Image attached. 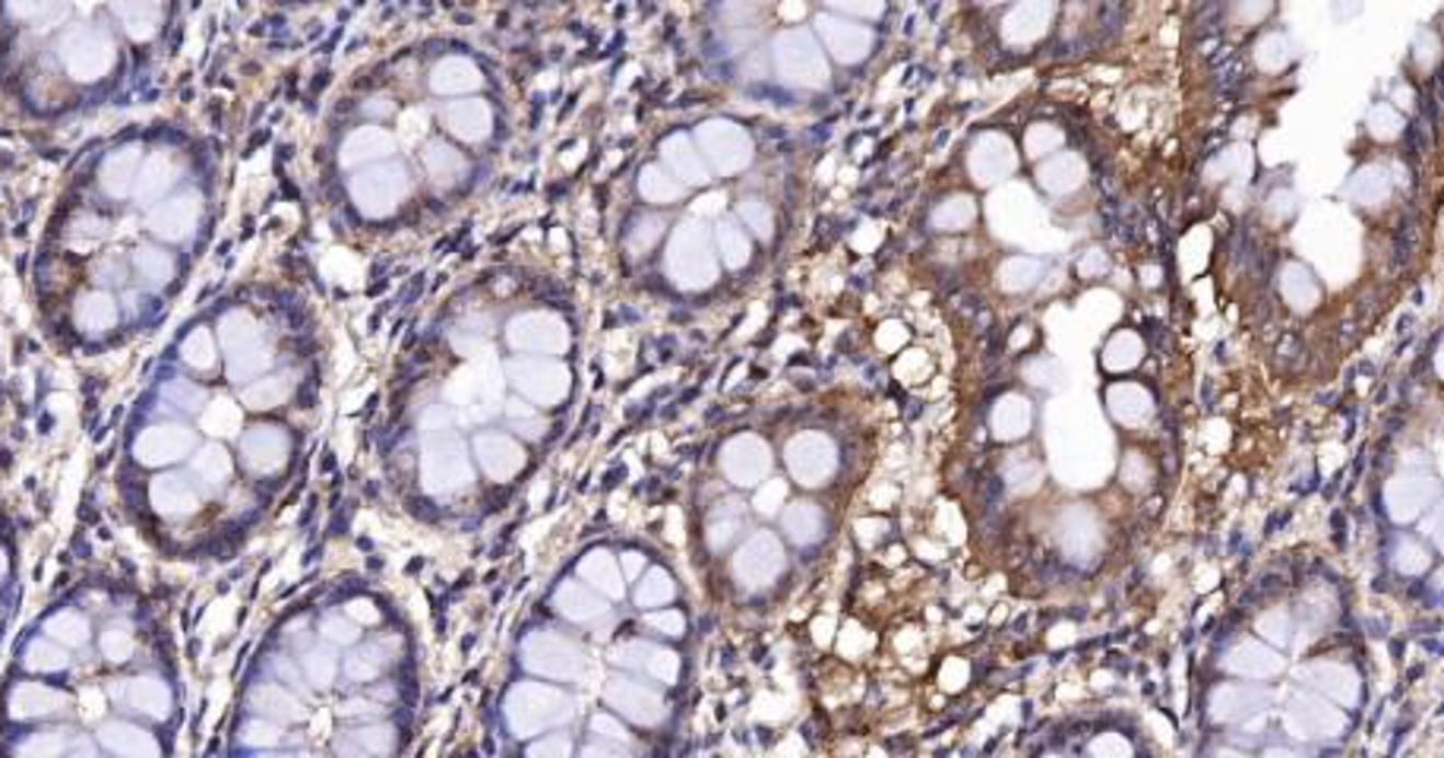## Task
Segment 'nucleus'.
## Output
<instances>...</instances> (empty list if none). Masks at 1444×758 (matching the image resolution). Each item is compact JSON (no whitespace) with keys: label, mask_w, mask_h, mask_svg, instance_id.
Segmentation results:
<instances>
[{"label":"nucleus","mask_w":1444,"mask_h":758,"mask_svg":"<svg viewBox=\"0 0 1444 758\" xmlns=\"http://www.w3.org/2000/svg\"><path fill=\"white\" fill-rule=\"evenodd\" d=\"M699 139L709 149L711 159H718V168H724V171H734V168H740L749 159L743 152H734V146H746L743 134L736 130L734 124H721V120L718 124H706V130L699 134Z\"/></svg>","instance_id":"obj_27"},{"label":"nucleus","mask_w":1444,"mask_h":758,"mask_svg":"<svg viewBox=\"0 0 1444 758\" xmlns=\"http://www.w3.org/2000/svg\"><path fill=\"white\" fill-rule=\"evenodd\" d=\"M42 632H45L48 639H55L57 645L73 651V648H82V645H89V639H92V623H89V617H85L82 607H57V610H48V613H45Z\"/></svg>","instance_id":"obj_22"},{"label":"nucleus","mask_w":1444,"mask_h":758,"mask_svg":"<svg viewBox=\"0 0 1444 758\" xmlns=\"http://www.w3.org/2000/svg\"><path fill=\"white\" fill-rule=\"evenodd\" d=\"M664 156H667V162L671 168L680 174L683 181H706V171H702V162H699V156L689 149V142L677 136V139H667L664 142Z\"/></svg>","instance_id":"obj_39"},{"label":"nucleus","mask_w":1444,"mask_h":758,"mask_svg":"<svg viewBox=\"0 0 1444 758\" xmlns=\"http://www.w3.org/2000/svg\"><path fill=\"white\" fill-rule=\"evenodd\" d=\"M474 449H478V459L484 464V471H488L491 478H496V481H509L518 468L525 464V452L518 449L509 436L503 434L478 436V439H474Z\"/></svg>","instance_id":"obj_21"},{"label":"nucleus","mask_w":1444,"mask_h":758,"mask_svg":"<svg viewBox=\"0 0 1444 758\" xmlns=\"http://www.w3.org/2000/svg\"><path fill=\"white\" fill-rule=\"evenodd\" d=\"M642 193L652 199V203H671V199H677L683 196V187L667 174V171H661V168H645V174H642Z\"/></svg>","instance_id":"obj_42"},{"label":"nucleus","mask_w":1444,"mask_h":758,"mask_svg":"<svg viewBox=\"0 0 1444 758\" xmlns=\"http://www.w3.org/2000/svg\"><path fill=\"white\" fill-rule=\"evenodd\" d=\"M95 645H99V654L108 657L111 664H127L137 651V632L130 629L127 620H111L108 625H102Z\"/></svg>","instance_id":"obj_31"},{"label":"nucleus","mask_w":1444,"mask_h":758,"mask_svg":"<svg viewBox=\"0 0 1444 758\" xmlns=\"http://www.w3.org/2000/svg\"><path fill=\"white\" fill-rule=\"evenodd\" d=\"M791 468L797 478H803V484H822V478H828L832 474V468H835V456H832V446L825 443V439H818V436H803V439H797L791 446Z\"/></svg>","instance_id":"obj_20"},{"label":"nucleus","mask_w":1444,"mask_h":758,"mask_svg":"<svg viewBox=\"0 0 1444 758\" xmlns=\"http://www.w3.org/2000/svg\"><path fill=\"white\" fill-rule=\"evenodd\" d=\"M187 474L199 484L203 493H213V490L225 487V484L231 481V474H234V461L228 456V449L218 446V443L196 446L193 456L187 459Z\"/></svg>","instance_id":"obj_18"},{"label":"nucleus","mask_w":1444,"mask_h":758,"mask_svg":"<svg viewBox=\"0 0 1444 758\" xmlns=\"http://www.w3.org/2000/svg\"><path fill=\"white\" fill-rule=\"evenodd\" d=\"M642 563H645V560H639V553H627V556H623V572H627V578H635V572L642 568Z\"/></svg>","instance_id":"obj_48"},{"label":"nucleus","mask_w":1444,"mask_h":758,"mask_svg":"<svg viewBox=\"0 0 1444 758\" xmlns=\"http://www.w3.org/2000/svg\"><path fill=\"white\" fill-rule=\"evenodd\" d=\"M241 459L253 474H278L291 459V436L275 424H256L241 434Z\"/></svg>","instance_id":"obj_13"},{"label":"nucleus","mask_w":1444,"mask_h":758,"mask_svg":"<svg viewBox=\"0 0 1444 758\" xmlns=\"http://www.w3.org/2000/svg\"><path fill=\"white\" fill-rule=\"evenodd\" d=\"M509 379L518 392L538 405H557L563 402L566 389H570V374L557 364V360H513L509 364Z\"/></svg>","instance_id":"obj_12"},{"label":"nucleus","mask_w":1444,"mask_h":758,"mask_svg":"<svg viewBox=\"0 0 1444 758\" xmlns=\"http://www.w3.org/2000/svg\"><path fill=\"white\" fill-rule=\"evenodd\" d=\"M557 607H560V613L563 617H570L573 623H588V620H595V617H604L607 613V607H604V600L598 595H592L585 585H578V582H566L560 592H557Z\"/></svg>","instance_id":"obj_29"},{"label":"nucleus","mask_w":1444,"mask_h":758,"mask_svg":"<svg viewBox=\"0 0 1444 758\" xmlns=\"http://www.w3.org/2000/svg\"><path fill=\"white\" fill-rule=\"evenodd\" d=\"M405 193H409V177L399 164H377L370 171L355 174L352 181V196L364 216H389Z\"/></svg>","instance_id":"obj_9"},{"label":"nucleus","mask_w":1444,"mask_h":758,"mask_svg":"<svg viewBox=\"0 0 1444 758\" xmlns=\"http://www.w3.org/2000/svg\"><path fill=\"white\" fill-rule=\"evenodd\" d=\"M382 664H386V651H382V645H364V648L352 651V654L345 657L342 674L352 679V682H370L374 677H380Z\"/></svg>","instance_id":"obj_36"},{"label":"nucleus","mask_w":1444,"mask_h":758,"mask_svg":"<svg viewBox=\"0 0 1444 758\" xmlns=\"http://www.w3.org/2000/svg\"><path fill=\"white\" fill-rule=\"evenodd\" d=\"M724 471L734 484H756L768 471V449L753 436H740L724 449Z\"/></svg>","instance_id":"obj_19"},{"label":"nucleus","mask_w":1444,"mask_h":758,"mask_svg":"<svg viewBox=\"0 0 1444 758\" xmlns=\"http://www.w3.org/2000/svg\"><path fill=\"white\" fill-rule=\"evenodd\" d=\"M784 525H788V531H791L793 541H800V543L813 541V538L818 535V513L813 509V506H810V503H800V506H797V509L788 515V521H784Z\"/></svg>","instance_id":"obj_43"},{"label":"nucleus","mask_w":1444,"mask_h":758,"mask_svg":"<svg viewBox=\"0 0 1444 758\" xmlns=\"http://www.w3.org/2000/svg\"><path fill=\"white\" fill-rule=\"evenodd\" d=\"M721 246H724V260L731 266H743L749 256V244L743 241V234L736 231V225H721Z\"/></svg>","instance_id":"obj_45"},{"label":"nucleus","mask_w":1444,"mask_h":758,"mask_svg":"<svg viewBox=\"0 0 1444 758\" xmlns=\"http://www.w3.org/2000/svg\"><path fill=\"white\" fill-rule=\"evenodd\" d=\"M592 731L600 733V736H610V739H627V731H623L614 717H607V714H598V717L592 721Z\"/></svg>","instance_id":"obj_47"},{"label":"nucleus","mask_w":1444,"mask_h":758,"mask_svg":"<svg viewBox=\"0 0 1444 758\" xmlns=\"http://www.w3.org/2000/svg\"><path fill=\"white\" fill-rule=\"evenodd\" d=\"M142 506L162 521H184L206 506V493L193 481L187 471L162 468L152 471L142 490Z\"/></svg>","instance_id":"obj_5"},{"label":"nucleus","mask_w":1444,"mask_h":758,"mask_svg":"<svg viewBox=\"0 0 1444 758\" xmlns=\"http://www.w3.org/2000/svg\"><path fill=\"white\" fill-rule=\"evenodd\" d=\"M339 670H342V664H339L335 651L329 648V645H313V648H307L300 654V674L310 679L317 689L332 686L335 677H339Z\"/></svg>","instance_id":"obj_34"},{"label":"nucleus","mask_w":1444,"mask_h":758,"mask_svg":"<svg viewBox=\"0 0 1444 758\" xmlns=\"http://www.w3.org/2000/svg\"><path fill=\"white\" fill-rule=\"evenodd\" d=\"M509 342L518 352H541V354H560L566 348V329L560 320L547 317V313H531V317H518L509 325Z\"/></svg>","instance_id":"obj_15"},{"label":"nucleus","mask_w":1444,"mask_h":758,"mask_svg":"<svg viewBox=\"0 0 1444 758\" xmlns=\"http://www.w3.org/2000/svg\"><path fill=\"white\" fill-rule=\"evenodd\" d=\"M16 667H20V674L57 679L73 667V651L57 645L55 639H48L45 632H38V635H32L23 645Z\"/></svg>","instance_id":"obj_16"},{"label":"nucleus","mask_w":1444,"mask_h":758,"mask_svg":"<svg viewBox=\"0 0 1444 758\" xmlns=\"http://www.w3.org/2000/svg\"><path fill=\"white\" fill-rule=\"evenodd\" d=\"M291 392H295V379L288 374H263V377L247 382L241 402L247 407H256V411H270V407L285 405L291 399Z\"/></svg>","instance_id":"obj_26"},{"label":"nucleus","mask_w":1444,"mask_h":758,"mask_svg":"<svg viewBox=\"0 0 1444 758\" xmlns=\"http://www.w3.org/2000/svg\"><path fill=\"white\" fill-rule=\"evenodd\" d=\"M108 692L111 702L117 704L124 714H130L137 721H149V724H164L177 711L174 682L156 670H137V674L114 679Z\"/></svg>","instance_id":"obj_4"},{"label":"nucleus","mask_w":1444,"mask_h":758,"mask_svg":"<svg viewBox=\"0 0 1444 758\" xmlns=\"http://www.w3.org/2000/svg\"><path fill=\"white\" fill-rule=\"evenodd\" d=\"M424 159H427V168H431V174H434L436 181H452L465 168L462 156L456 149L443 146V142H431Z\"/></svg>","instance_id":"obj_41"},{"label":"nucleus","mask_w":1444,"mask_h":758,"mask_svg":"<svg viewBox=\"0 0 1444 758\" xmlns=\"http://www.w3.org/2000/svg\"><path fill=\"white\" fill-rule=\"evenodd\" d=\"M168 16L171 0H0V57L26 108L60 114L124 80Z\"/></svg>","instance_id":"obj_1"},{"label":"nucleus","mask_w":1444,"mask_h":758,"mask_svg":"<svg viewBox=\"0 0 1444 758\" xmlns=\"http://www.w3.org/2000/svg\"><path fill=\"white\" fill-rule=\"evenodd\" d=\"M70 702H73V696L64 682L23 674L7 686V692L0 699V714L13 727H32V724H45V721H60Z\"/></svg>","instance_id":"obj_3"},{"label":"nucleus","mask_w":1444,"mask_h":758,"mask_svg":"<svg viewBox=\"0 0 1444 758\" xmlns=\"http://www.w3.org/2000/svg\"><path fill=\"white\" fill-rule=\"evenodd\" d=\"M525 664L547 679H578L585 657L573 642L553 632H538L525 642Z\"/></svg>","instance_id":"obj_11"},{"label":"nucleus","mask_w":1444,"mask_h":758,"mask_svg":"<svg viewBox=\"0 0 1444 758\" xmlns=\"http://www.w3.org/2000/svg\"><path fill=\"white\" fill-rule=\"evenodd\" d=\"M677 595V585L671 582V575L664 572V568H652L645 578H642V585H639V592H635V604L639 607H664L667 600H674Z\"/></svg>","instance_id":"obj_38"},{"label":"nucleus","mask_w":1444,"mask_h":758,"mask_svg":"<svg viewBox=\"0 0 1444 758\" xmlns=\"http://www.w3.org/2000/svg\"><path fill=\"white\" fill-rule=\"evenodd\" d=\"M389 149H392V136L382 134L380 127H360V130H355V134L345 139V146H342V164H348V168L367 164L374 162V159L389 156Z\"/></svg>","instance_id":"obj_28"},{"label":"nucleus","mask_w":1444,"mask_h":758,"mask_svg":"<svg viewBox=\"0 0 1444 758\" xmlns=\"http://www.w3.org/2000/svg\"><path fill=\"white\" fill-rule=\"evenodd\" d=\"M392 749V731L389 727H364L352 731L348 739L339 743V753H352V756H380Z\"/></svg>","instance_id":"obj_37"},{"label":"nucleus","mask_w":1444,"mask_h":758,"mask_svg":"<svg viewBox=\"0 0 1444 758\" xmlns=\"http://www.w3.org/2000/svg\"><path fill=\"white\" fill-rule=\"evenodd\" d=\"M607 702L614 704L620 714H627L629 721H635V724H657L661 717H664V702H661V696L654 692L652 686H645V682H639V679H623V677H614L607 682Z\"/></svg>","instance_id":"obj_14"},{"label":"nucleus","mask_w":1444,"mask_h":758,"mask_svg":"<svg viewBox=\"0 0 1444 758\" xmlns=\"http://www.w3.org/2000/svg\"><path fill=\"white\" fill-rule=\"evenodd\" d=\"M199 427L213 436H238L241 434V407L231 399H206V405L199 407Z\"/></svg>","instance_id":"obj_32"},{"label":"nucleus","mask_w":1444,"mask_h":758,"mask_svg":"<svg viewBox=\"0 0 1444 758\" xmlns=\"http://www.w3.org/2000/svg\"><path fill=\"white\" fill-rule=\"evenodd\" d=\"M446 120H449V130L456 136H462V139H481V136H488L491 130V111L484 102H459V105H449L446 108Z\"/></svg>","instance_id":"obj_30"},{"label":"nucleus","mask_w":1444,"mask_h":758,"mask_svg":"<svg viewBox=\"0 0 1444 758\" xmlns=\"http://www.w3.org/2000/svg\"><path fill=\"white\" fill-rule=\"evenodd\" d=\"M92 736H95L99 749L108 753V756L156 758L168 753V746L159 739V733L152 731V727H146L137 717H130V714L105 717Z\"/></svg>","instance_id":"obj_8"},{"label":"nucleus","mask_w":1444,"mask_h":758,"mask_svg":"<svg viewBox=\"0 0 1444 758\" xmlns=\"http://www.w3.org/2000/svg\"><path fill=\"white\" fill-rule=\"evenodd\" d=\"M196 446H199V436L193 427L181 424V417L156 414V421L134 430L130 443H127V459L130 464H137L139 471H162V468H177L181 461L191 459Z\"/></svg>","instance_id":"obj_2"},{"label":"nucleus","mask_w":1444,"mask_h":758,"mask_svg":"<svg viewBox=\"0 0 1444 758\" xmlns=\"http://www.w3.org/2000/svg\"><path fill=\"white\" fill-rule=\"evenodd\" d=\"M702 225H683L671 241V275H677L683 288H699L714 278V263L709 256V241L699 231Z\"/></svg>","instance_id":"obj_10"},{"label":"nucleus","mask_w":1444,"mask_h":758,"mask_svg":"<svg viewBox=\"0 0 1444 758\" xmlns=\"http://www.w3.org/2000/svg\"><path fill=\"white\" fill-rule=\"evenodd\" d=\"M250 704L256 714L270 717V721H300L303 717V704L300 699L282 682H260L250 692Z\"/></svg>","instance_id":"obj_24"},{"label":"nucleus","mask_w":1444,"mask_h":758,"mask_svg":"<svg viewBox=\"0 0 1444 758\" xmlns=\"http://www.w3.org/2000/svg\"><path fill=\"white\" fill-rule=\"evenodd\" d=\"M781 568V547L768 535H756L736 553V575L746 585H765Z\"/></svg>","instance_id":"obj_17"},{"label":"nucleus","mask_w":1444,"mask_h":758,"mask_svg":"<svg viewBox=\"0 0 1444 758\" xmlns=\"http://www.w3.org/2000/svg\"><path fill=\"white\" fill-rule=\"evenodd\" d=\"M3 620H7V607H3V600H0V625H3Z\"/></svg>","instance_id":"obj_50"},{"label":"nucleus","mask_w":1444,"mask_h":758,"mask_svg":"<svg viewBox=\"0 0 1444 758\" xmlns=\"http://www.w3.org/2000/svg\"><path fill=\"white\" fill-rule=\"evenodd\" d=\"M531 753H535V756H547V753H566V739H557V743H545V746H535Z\"/></svg>","instance_id":"obj_49"},{"label":"nucleus","mask_w":1444,"mask_h":758,"mask_svg":"<svg viewBox=\"0 0 1444 758\" xmlns=\"http://www.w3.org/2000/svg\"><path fill=\"white\" fill-rule=\"evenodd\" d=\"M478 85H481V73L468 60H443L434 70L436 92H468Z\"/></svg>","instance_id":"obj_35"},{"label":"nucleus","mask_w":1444,"mask_h":758,"mask_svg":"<svg viewBox=\"0 0 1444 758\" xmlns=\"http://www.w3.org/2000/svg\"><path fill=\"white\" fill-rule=\"evenodd\" d=\"M614 661H620V664H627V667H642L649 677L661 679V682H674L677 674H680V661H677L674 651L654 648V645H645V642L623 645V648L617 651Z\"/></svg>","instance_id":"obj_23"},{"label":"nucleus","mask_w":1444,"mask_h":758,"mask_svg":"<svg viewBox=\"0 0 1444 758\" xmlns=\"http://www.w3.org/2000/svg\"><path fill=\"white\" fill-rule=\"evenodd\" d=\"M506 711H509V721H513L518 736L545 733L547 727L563 724L573 714L570 699L560 689H550L541 682H525V686L513 689Z\"/></svg>","instance_id":"obj_6"},{"label":"nucleus","mask_w":1444,"mask_h":758,"mask_svg":"<svg viewBox=\"0 0 1444 758\" xmlns=\"http://www.w3.org/2000/svg\"><path fill=\"white\" fill-rule=\"evenodd\" d=\"M421 468H424V484L434 493H452V490H462L471 481L468 452L459 443V436L446 434V430L436 436H427Z\"/></svg>","instance_id":"obj_7"},{"label":"nucleus","mask_w":1444,"mask_h":758,"mask_svg":"<svg viewBox=\"0 0 1444 758\" xmlns=\"http://www.w3.org/2000/svg\"><path fill=\"white\" fill-rule=\"evenodd\" d=\"M177 360H181L187 370H193V374L213 370L218 364L216 329H209L206 323L191 325V329L184 332V338L177 342Z\"/></svg>","instance_id":"obj_25"},{"label":"nucleus","mask_w":1444,"mask_h":758,"mask_svg":"<svg viewBox=\"0 0 1444 758\" xmlns=\"http://www.w3.org/2000/svg\"><path fill=\"white\" fill-rule=\"evenodd\" d=\"M282 736L285 731L278 727V721H270V717H263V714H256L253 721H247L244 731H241V743H244L247 749H275L278 743H282Z\"/></svg>","instance_id":"obj_40"},{"label":"nucleus","mask_w":1444,"mask_h":758,"mask_svg":"<svg viewBox=\"0 0 1444 758\" xmlns=\"http://www.w3.org/2000/svg\"><path fill=\"white\" fill-rule=\"evenodd\" d=\"M578 572H582V578H588V582H592L598 592H604V595L610 597L623 595V575L617 572V563H614L610 553H604V550L588 553Z\"/></svg>","instance_id":"obj_33"},{"label":"nucleus","mask_w":1444,"mask_h":758,"mask_svg":"<svg viewBox=\"0 0 1444 758\" xmlns=\"http://www.w3.org/2000/svg\"><path fill=\"white\" fill-rule=\"evenodd\" d=\"M320 632H323V639L332 642V645H355L357 635H360V629L352 617H345V613H335V617H326L323 625H320Z\"/></svg>","instance_id":"obj_44"},{"label":"nucleus","mask_w":1444,"mask_h":758,"mask_svg":"<svg viewBox=\"0 0 1444 758\" xmlns=\"http://www.w3.org/2000/svg\"><path fill=\"white\" fill-rule=\"evenodd\" d=\"M645 623L652 625V629H657L661 635H674V639H680L683 629H686V620H683V613H677V610H661V613H652Z\"/></svg>","instance_id":"obj_46"}]
</instances>
